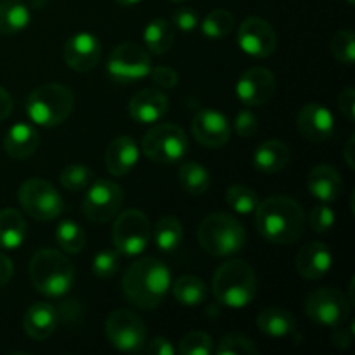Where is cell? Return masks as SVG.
<instances>
[{
	"label": "cell",
	"instance_id": "47",
	"mask_svg": "<svg viewBox=\"0 0 355 355\" xmlns=\"http://www.w3.org/2000/svg\"><path fill=\"white\" fill-rule=\"evenodd\" d=\"M146 352L151 355H173L175 354V347L172 345L168 338L158 336V338L149 342V345L146 347Z\"/></svg>",
	"mask_w": 355,
	"mask_h": 355
},
{
	"label": "cell",
	"instance_id": "17",
	"mask_svg": "<svg viewBox=\"0 0 355 355\" xmlns=\"http://www.w3.org/2000/svg\"><path fill=\"white\" fill-rule=\"evenodd\" d=\"M191 130L201 146L210 149L222 148L231 139V127H229L227 118L220 111L215 110H201L193 118Z\"/></svg>",
	"mask_w": 355,
	"mask_h": 355
},
{
	"label": "cell",
	"instance_id": "41",
	"mask_svg": "<svg viewBox=\"0 0 355 355\" xmlns=\"http://www.w3.org/2000/svg\"><path fill=\"white\" fill-rule=\"evenodd\" d=\"M309 224L314 232L326 234L335 224V211L328 203L318 205V207L312 208L311 215H309Z\"/></svg>",
	"mask_w": 355,
	"mask_h": 355
},
{
	"label": "cell",
	"instance_id": "40",
	"mask_svg": "<svg viewBox=\"0 0 355 355\" xmlns=\"http://www.w3.org/2000/svg\"><path fill=\"white\" fill-rule=\"evenodd\" d=\"M120 259L121 255L116 250H104V252L97 253L92 262V269L96 276L103 277V279H110V277L116 276V272L120 270Z\"/></svg>",
	"mask_w": 355,
	"mask_h": 355
},
{
	"label": "cell",
	"instance_id": "19",
	"mask_svg": "<svg viewBox=\"0 0 355 355\" xmlns=\"http://www.w3.org/2000/svg\"><path fill=\"white\" fill-rule=\"evenodd\" d=\"M297 270L302 277L315 281L324 277L333 266L331 250L321 241H311L302 246L297 255Z\"/></svg>",
	"mask_w": 355,
	"mask_h": 355
},
{
	"label": "cell",
	"instance_id": "36",
	"mask_svg": "<svg viewBox=\"0 0 355 355\" xmlns=\"http://www.w3.org/2000/svg\"><path fill=\"white\" fill-rule=\"evenodd\" d=\"M94 172L85 165H78V163H71V165L64 166L59 175V182L64 189L71 191V193H78V191L87 189L92 184Z\"/></svg>",
	"mask_w": 355,
	"mask_h": 355
},
{
	"label": "cell",
	"instance_id": "4",
	"mask_svg": "<svg viewBox=\"0 0 355 355\" xmlns=\"http://www.w3.org/2000/svg\"><path fill=\"white\" fill-rule=\"evenodd\" d=\"M30 279L35 290L44 297L61 298L75 283V269L64 253L45 248L31 257Z\"/></svg>",
	"mask_w": 355,
	"mask_h": 355
},
{
	"label": "cell",
	"instance_id": "18",
	"mask_svg": "<svg viewBox=\"0 0 355 355\" xmlns=\"http://www.w3.org/2000/svg\"><path fill=\"white\" fill-rule=\"evenodd\" d=\"M297 128L304 139L311 142H324L335 132L333 113L319 103H309L298 111Z\"/></svg>",
	"mask_w": 355,
	"mask_h": 355
},
{
	"label": "cell",
	"instance_id": "13",
	"mask_svg": "<svg viewBox=\"0 0 355 355\" xmlns=\"http://www.w3.org/2000/svg\"><path fill=\"white\" fill-rule=\"evenodd\" d=\"M123 201L125 193L116 182L107 179H99L87 187L82 210L83 215L90 222L106 224V222L113 220L120 214Z\"/></svg>",
	"mask_w": 355,
	"mask_h": 355
},
{
	"label": "cell",
	"instance_id": "7",
	"mask_svg": "<svg viewBox=\"0 0 355 355\" xmlns=\"http://www.w3.org/2000/svg\"><path fill=\"white\" fill-rule=\"evenodd\" d=\"M141 148L151 162L172 165L184 159V156L189 151V141H187L186 132L179 125L159 123L155 125L142 137Z\"/></svg>",
	"mask_w": 355,
	"mask_h": 355
},
{
	"label": "cell",
	"instance_id": "35",
	"mask_svg": "<svg viewBox=\"0 0 355 355\" xmlns=\"http://www.w3.org/2000/svg\"><path fill=\"white\" fill-rule=\"evenodd\" d=\"M225 201L229 208L239 215H250L257 210L260 200L259 194L248 186H231L225 193Z\"/></svg>",
	"mask_w": 355,
	"mask_h": 355
},
{
	"label": "cell",
	"instance_id": "46",
	"mask_svg": "<svg viewBox=\"0 0 355 355\" xmlns=\"http://www.w3.org/2000/svg\"><path fill=\"white\" fill-rule=\"evenodd\" d=\"M338 107L340 113L343 114L347 121L355 120V89L354 87H347L340 92L338 96Z\"/></svg>",
	"mask_w": 355,
	"mask_h": 355
},
{
	"label": "cell",
	"instance_id": "3",
	"mask_svg": "<svg viewBox=\"0 0 355 355\" xmlns=\"http://www.w3.org/2000/svg\"><path fill=\"white\" fill-rule=\"evenodd\" d=\"M211 290L222 305L231 309H243L255 300L259 281L250 263L232 259L218 266L211 279Z\"/></svg>",
	"mask_w": 355,
	"mask_h": 355
},
{
	"label": "cell",
	"instance_id": "2",
	"mask_svg": "<svg viewBox=\"0 0 355 355\" xmlns=\"http://www.w3.org/2000/svg\"><path fill=\"white\" fill-rule=\"evenodd\" d=\"M172 286L168 267L156 257H142L135 260L121 279V290L128 304L148 311L165 300Z\"/></svg>",
	"mask_w": 355,
	"mask_h": 355
},
{
	"label": "cell",
	"instance_id": "45",
	"mask_svg": "<svg viewBox=\"0 0 355 355\" xmlns=\"http://www.w3.org/2000/svg\"><path fill=\"white\" fill-rule=\"evenodd\" d=\"M354 321H350L349 326H345V322L336 328H333V335H331V342L336 349H349L354 342V335H355V329H354Z\"/></svg>",
	"mask_w": 355,
	"mask_h": 355
},
{
	"label": "cell",
	"instance_id": "5",
	"mask_svg": "<svg viewBox=\"0 0 355 355\" xmlns=\"http://www.w3.org/2000/svg\"><path fill=\"white\" fill-rule=\"evenodd\" d=\"M198 243L211 257H231L246 245L241 222L229 214H210L198 227Z\"/></svg>",
	"mask_w": 355,
	"mask_h": 355
},
{
	"label": "cell",
	"instance_id": "54",
	"mask_svg": "<svg viewBox=\"0 0 355 355\" xmlns=\"http://www.w3.org/2000/svg\"><path fill=\"white\" fill-rule=\"evenodd\" d=\"M347 2H349V3H350V6H352V3H354V0H347Z\"/></svg>",
	"mask_w": 355,
	"mask_h": 355
},
{
	"label": "cell",
	"instance_id": "27",
	"mask_svg": "<svg viewBox=\"0 0 355 355\" xmlns=\"http://www.w3.org/2000/svg\"><path fill=\"white\" fill-rule=\"evenodd\" d=\"M26 238V222L23 215L14 208L0 211V248L16 250Z\"/></svg>",
	"mask_w": 355,
	"mask_h": 355
},
{
	"label": "cell",
	"instance_id": "29",
	"mask_svg": "<svg viewBox=\"0 0 355 355\" xmlns=\"http://www.w3.org/2000/svg\"><path fill=\"white\" fill-rule=\"evenodd\" d=\"M173 42H175L173 24L165 17H156V19L149 21L148 26L144 28V44L153 54H165L172 49Z\"/></svg>",
	"mask_w": 355,
	"mask_h": 355
},
{
	"label": "cell",
	"instance_id": "32",
	"mask_svg": "<svg viewBox=\"0 0 355 355\" xmlns=\"http://www.w3.org/2000/svg\"><path fill=\"white\" fill-rule=\"evenodd\" d=\"M210 173L196 162H186L179 168V184L186 193L200 196L210 189Z\"/></svg>",
	"mask_w": 355,
	"mask_h": 355
},
{
	"label": "cell",
	"instance_id": "38",
	"mask_svg": "<svg viewBox=\"0 0 355 355\" xmlns=\"http://www.w3.org/2000/svg\"><path fill=\"white\" fill-rule=\"evenodd\" d=\"M218 355H257L259 349L248 336L241 333H229L218 342L217 349H214Z\"/></svg>",
	"mask_w": 355,
	"mask_h": 355
},
{
	"label": "cell",
	"instance_id": "28",
	"mask_svg": "<svg viewBox=\"0 0 355 355\" xmlns=\"http://www.w3.org/2000/svg\"><path fill=\"white\" fill-rule=\"evenodd\" d=\"M31 14L26 3L19 0H2L0 2V35H16L30 24Z\"/></svg>",
	"mask_w": 355,
	"mask_h": 355
},
{
	"label": "cell",
	"instance_id": "26",
	"mask_svg": "<svg viewBox=\"0 0 355 355\" xmlns=\"http://www.w3.org/2000/svg\"><path fill=\"white\" fill-rule=\"evenodd\" d=\"M257 326L263 335L270 338H283L295 331L297 321H295V315L286 309L269 307L260 312L257 318Z\"/></svg>",
	"mask_w": 355,
	"mask_h": 355
},
{
	"label": "cell",
	"instance_id": "31",
	"mask_svg": "<svg viewBox=\"0 0 355 355\" xmlns=\"http://www.w3.org/2000/svg\"><path fill=\"white\" fill-rule=\"evenodd\" d=\"M173 297L179 304L186 305V307H196V305L203 304L207 300V286L203 281L191 274H184V276L177 277L175 283L172 284Z\"/></svg>",
	"mask_w": 355,
	"mask_h": 355
},
{
	"label": "cell",
	"instance_id": "24",
	"mask_svg": "<svg viewBox=\"0 0 355 355\" xmlns=\"http://www.w3.org/2000/svg\"><path fill=\"white\" fill-rule=\"evenodd\" d=\"M40 144L37 128L30 123H16L7 130L3 139L6 153L14 159H26L33 155Z\"/></svg>",
	"mask_w": 355,
	"mask_h": 355
},
{
	"label": "cell",
	"instance_id": "6",
	"mask_svg": "<svg viewBox=\"0 0 355 355\" xmlns=\"http://www.w3.org/2000/svg\"><path fill=\"white\" fill-rule=\"evenodd\" d=\"M73 111V94L59 83H45L31 90L26 99V114L38 127H58Z\"/></svg>",
	"mask_w": 355,
	"mask_h": 355
},
{
	"label": "cell",
	"instance_id": "15",
	"mask_svg": "<svg viewBox=\"0 0 355 355\" xmlns=\"http://www.w3.org/2000/svg\"><path fill=\"white\" fill-rule=\"evenodd\" d=\"M101 55H103L101 42L97 40L96 35L87 33V31L71 35L62 49V58L66 64L80 73L96 68L101 61Z\"/></svg>",
	"mask_w": 355,
	"mask_h": 355
},
{
	"label": "cell",
	"instance_id": "33",
	"mask_svg": "<svg viewBox=\"0 0 355 355\" xmlns=\"http://www.w3.org/2000/svg\"><path fill=\"white\" fill-rule=\"evenodd\" d=\"M55 241L59 248L64 250L66 253H80L85 248L87 236L76 222L62 220L55 229Z\"/></svg>",
	"mask_w": 355,
	"mask_h": 355
},
{
	"label": "cell",
	"instance_id": "43",
	"mask_svg": "<svg viewBox=\"0 0 355 355\" xmlns=\"http://www.w3.org/2000/svg\"><path fill=\"white\" fill-rule=\"evenodd\" d=\"M148 76L159 89H173L179 83V75H177L175 69L168 68V66H156V68H151Z\"/></svg>",
	"mask_w": 355,
	"mask_h": 355
},
{
	"label": "cell",
	"instance_id": "10",
	"mask_svg": "<svg viewBox=\"0 0 355 355\" xmlns=\"http://www.w3.org/2000/svg\"><path fill=\"white\" fill-rule=\"evenodd\" d=\"M352 302L336 288H321L312 291L305 300V314L322 328H336L349 321Z\"/></svg>",
	"mask_w": 355,
	"mask_h": 355
},
{
	"label": "cell",
	"instance_id": "48",
	"mask_svg": "<svg viewBox=\"0 0 355 355\" xmlns=\"http://www.w3.org/2000/svg\"><path fill=\"white\" fill-rule=\"evenodd\" d=\"M14 276V263L9 257L0 253V288L6 286Z\"/></svg>",
	"mask_w": 355,
	"mask_h": 355
},
{
	"label": "cell",
	"instance_id": "34",
	"mask_svg": "<svg viewBox=\"0 0 355 355\" xmlns=\"http://www.w3.org/2000/svg\"><path fill=\"white\" fill-rule=\"evenodd\" d=\"M234 30V16L225 9H214L201 23V31L210 40H220Z\"/></svg>",
	"mask_w": 355,
	"mask_h": 355
},
{
	"label": "cell",
	"instance_id": "30",
	"mask_svg": "<svg viewBox=\"0 0 355 355\" xmlns=\"http://www.w3.org/2000/svg\"><path fill=\"white\" fill-rule=\"evenodd\" d=\"M184 238V227L180 220L173 215H165L156 222L155 243L156 248L163 253L175 252Z\"/></svg>",
	"mask_w": 355,
	"mask_h": 355
},
{
	"label": "cell",
	"instance_id": "44",
	"mask_svg": "<svg viewBox=\"0 0 355 355\" xmlns=\"http://www.w3.org/2000/svg\"><path fill=\"white\" fill-rule=\"evenodd\" d=\"M172 21L182 31H193L198 26V23H200L196 10L191 9V7H180V9H177L173 12Z\"/></svg>",
	"mask_w": 355,
	"mask_h": 355
},
{
	"label": "cell",
	"instance_id": "22",
	"mask_svg": "<svg viewBox=\"0 0 355 355\" xmlns=\"http://www.w3.org/2000/svg\"><path fill=\"white\" fill-rule=\"evenodd\" d=\"M307 189L321 203H331L342 194L343 179L331 165H315L309 172Z\"/></svg>",
	"mask_w": 355,
	"mask_h": 355
},
{
	"label": "cell",
	"instance_id": "51",
	"mask_svg": "<svg viewBox=\"0 0 355 355\" xmlns=\"http://www.w3.org/2000/svg\"><path fill=\"white\" fill-rule=\"evenodd\" d=\"M49 3V0H28V9L42 10Z\"/></svg>",
	"mask_w": 355,
	"mask_h": 355
},
{
	"label": "cell",
	"instance_id": "52",
	"mask_svg": "<svg viewBox=\"0 0 355 355\" xmlns=\"http://www.w3.org/2000/svg\"><path fill=\"white\" fill-rule=\"evenodd\" d=\"M114 2H116V3H120V6H125V7H128V6H135V3L142 2V0H114Z\"/></svg>",
	"mask_w": 355,
	"mask_h": 355
},
{
	"label": "cell",
	"instance_id": "9",
	"mask_svg": "<svg viewBox=\"0 0 355 355\" xmlns=\"http://www.w3.org/2000/svg\"><path fill=\"white\" fill-rule=\"evenodd\" d=\"M17 200L31 218L49 222L62 214L64 201L51 182L44 179H28L17 191Z\"/></svg>",
	"mask_w": 355,
	"mask_h": 355
},
{
	"label": "cell",
	"instance_id": "20",
	"mask_svg": "<svg viewBox=\"0 0 355 355\" xmlns=\"http://www.w3.org/2000/svg\"><path fill=\"white\" fill-rule=\"evenodd\" d=\"M59 326V312L49 302H37L23 318V329L31 340L44 342L51 338Z\"/></svg>",
	"mask_w": 355,
	"mask_h": 355
},
{
	"label": "cell",
	"instance_id": "37",
	"mask_svg": "<svg viewBox=\"0 0 355 355\" xmlns=\"http://www.w3.org/2000/svg\"><path fill=\"white\" fill-rule=\"evenodd\" d=\"M329 47H331V54L335 55V59L338 62L345 66H352L355 61V35L352 30H342L336 31L333 35L331 42H329Z\"/></svg>",
	"mask_w": 355,
	"mask_h": 355
},
{
	"label": "cell",
	"instance_id": "42",
	"mask_svg": "<svg viewBox=\"0 0 355 355\" xmlns=\"http://www.w3.org/2000/svg\"><path fill=\"white\" fill-rule=\"evenodd\" d=\"M260 123L259 118L252 113L250 110L239 111V114L234 120V130L239 137H253L259 132Z\"/></svg>",
	"mask_w": 355,
	"mask_h": 355
},
{
	"label": "cell",
	"instance_id": "8",
	"mask_svg": "<svg viewBox=\"0 0 355 355\" xmlns=\"http://www.w3.org/2000/svg\"><path fill=\"white\" fill-rule=\"evenodd\" d=\"M111 238H113L114 250L121 257L141 255L148 248L149 238H151L149 218L146 217L144 211L135 210V208L120 211L114 217Z\"/></svg>",
	"mask_w": 355,
	"mask_h": 355
},
{
	"label": "cell",
	"instance_id": "1",
	"mask_svg": "<svg viewBox=\"0 0 355 355\" xmlns=\"http://www.w3.org/2000/svg\"><path fill=\"white\" fill-rule=\"evenodd\" d=\"M307 215L298 201L288 196H270L255 210V225L272 245H293L304 236Z\"/></svg>",
	"mask_w": 355,
	"mask_h": 355
},
{
	"label": "cell",
	"instance_id": "16",
	"mask_svg": "<svg viewBox=\"0 0 355 355\" xmlns=\"http://www.w3.org/2000/svg\"><path fill=\"white\" fill-rule=\"evenodd\" d=\"M276 92V76L267 68H250L239 76L236 94L245 106H262Z\"/></svg>",
	"mask_w": 355,
	"mask_h": 355
},
{
	"label": "cell",
	"instance_id": "21",
	"mask_svg": "<svg viewBox=\"0 0 355 355\" xmlns=\"http://www.w3.org/2000/svg\"><path fill=\"white\" fill-rule=\"evenodd\" d=\"M168 111V99L163 92L155 89H146L135 94L128 104V113L137 123H156Z\"/></svg>",
	"mask_w": 355,
	"mask_h": 355
},
{
	"label": "cell",
	"instance_id": "11",
	"mask_svg": "<svg viewBox=\"0 0 355 355\" xmlns=\"http://www.w3.org/2000/svg\"><path fill=\"white\" fill-rule=\"evenodd\" d=\"M104 331L111 345L121 352H137L144 349L148 328L139 314L128 309H116L104 322Z\"/></svg>",
	"mask_w": 355,
	"mask_h": 355
},
{
	"label": "cell",
	"instance_id": "25",
	"mask_svg": "<svg viewBox=\"0 0 355 355\" xmlns=\"http://www.w3.org/2000/svg\"><path fill=\"white\" fill-rule=\"evenodd\" d=\"M291 159L290 146L277 139L262 142L253 153V165L262 173H277L286 168Z\"/></svg>",
	"mask_w": 355,
	"mask_h": 355
},
{
	"label": "cell",
	"instance_id": "23",
	"mask_svg": "<svg viewBox=\"0 0 355 355\" xmlns=\"http://www.w3.org/2000/svg\"><path fill=\"white\" fill-rule=\"evenodd\" d=\"M104 159H106V168L111 175L123 177L137 165L139 148L134 139L128 135H120L110 142Z\"/></svg>",
	"mask_w": 355,
	"mask_h": 355
},
{
	"label": "cell",
	"instance_id": "12",
	"mask_svg": "<svg viewBox=\"0 0 355 355\" xmlns=\"http://www.w3.org/2000/svg\"><path fill=\"white\" fill-rule=\"evenodd\" d=\"M151 71V55L144 47L127 42L111 51L106 73L116 83H134L146 78Z\"/></svg>",
	"mask_w": 355,
	"mask_h": 355
},
{
	"label": "cell",
	"instance_id": "53",
	"mask_svg": "<svg viewBox=\"0 0 355 355\" xmlns=\"http://www.w3.org/2000/svg\"><path fill=\"white\" fill-rule=\"evenodd\" d=\"M170 2H184V0H170Z\"/></svg>",
	"mask_w": 355,
	"mask_h": 355
},
{
	"label": "cell",
	"instance_id": "39",
	"mask_svg": "<svg viewBox=\"0 0 355 355\" xmlns=\"http://www.w3.org/2000/svg\"><path fill=\"white\" fill-rule=\"evenodd\" d=\"M214 340L205 331H191L179 342L180 355H210L214 354Z\"/></svg>",
	"mask_w": 355,
	"mask_h": 355
},
{
	"label": "cell",
	"instance_id": "50",
	"mask_svg": "<svg viewBox=\"0 0 355 355\" xmlns=\"http://www.w3.org/2000/svg\"><path fill=\"white\" fill-rule=\"evenodd\" d=\"M354 149H355V137H354V135H350L349 141H347V144H345V149H343V158H345L349 168H354V166H355Z\"/></svg>",
	"mask_w": 355,
	"mask_h": 355
},
{
	"label": "cell",
	"instance_id": "14",
	"mask_svg": "<svg viewBox=\"0 0 355 355\" xmlns=\"http://www.w3.org/2000/svg\"><path fill=\"white\" fill-rule=\"evenodd\" d=\"M238 44L241 51L252 58H269L276 51V30L262 17H246L238 28Z\"/></svg>",
	"mask_w": 355,
	"mask_h": 355
},
{
	"label": "cell",
	"instance_id": "49",
	"mask_svg": "<svg viewBox=\"0 0 355 355\" xmlns=\"http://www.w3.org/2000/svg\"><path fill=\"white\" fill-rule=\"evenodd\" d=\"M10 113H12V97L0 85V121L6 120Z\"/></svg>",
	"mask_w": 355,
	"mask_h": 355
}]
</instances>
